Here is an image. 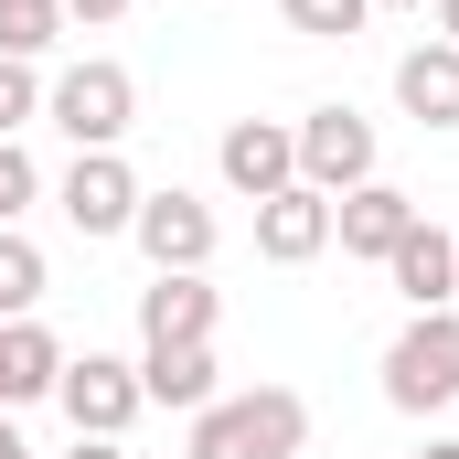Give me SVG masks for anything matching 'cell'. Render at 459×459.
I'll return each mask as SVG.
<instances>
[{
  "mask_svg": "<svg viewBox=\"0 0 459 459\" xmlns=\"http://www.w3.org/2000/svg\"><path fill=\"white\" fill-rule=\"evenodd\" d=\"M299 438H310V406L289 385H246L193 417V459H299Z\"/></svg>",
  "mask_w": 459,
  "mask_h": 459,
  "instance_id": "6da1fadb",
  "label": "cell"
},
{
  "mask_svg": "<svg viewBox=\"0 0 459 459\" xmlns=\"http://www.w3.org/2000/svg\"><path fill=\"white\" fill-rule=\"evenodd\" d=\"M43 117H54L75 150H117V139L139 128V75H128L117 54H86V65H65V75L43 86Z\"/></svg>",
  "mask_w": 459,
  "mask_h": 459,
  "instance_id": "7a4b0ae2",
  "label": "cell"
},
{
  "mask_svg": "<svg viewBox=\"0 0 459 459\" xmlns=\"http://www.w3.org/2000/svg\"><path fill=\"white\" fill-rule=\"evenodd\" d=\"M385 406H395V417L459 406V310H417V321L385 342Z\"/></svg>",
  "mask_w": 459,
  "mask_h": 459,
  "instance_id": "3957f363",
  "label": "cell"
},
{
  "mask_svg": "<svg viewBox=\"0 0 459 459\" xmlns=\"http://www.w3.org/2000/svg\"><path fill=\"white\" fill-rule=\"evenodd\" d=\"M289 139H299V182L310 193H363L374 182V117H352V108H310V117H289Z\"/></svg>",
  "mask_w": 459,
  "mask_h": 459,
  "instance_id": "277c9868",
  "label": "cell"
},
{
  "mask_svg": "<svg viewBox=\"0 0 459 459\" xmlns=\"http://www.w3.org/2000/svg\"><path fill=\"white\" fill-rule=\"evenodd\" d=\"M54 406L75 417V438H128V417H139L150 395H139V363H117V352H65Z\"/></svg>",
  "mask_w": 459,
  "mask_h": 459,
  "instance_id": "5b68a950",
  "label": "cell"
},
{
  "mask_svg": "<svg viewBox=\"0 0 459 459\" xmlns=\"http://www.w3.org/2000/svg\"><path fill=\"white\" fill-rule=\"evenodd\" d=\"M54 204H65L75 235H128L139 225V171H128L117 150H75V171L54 182Z\"/></svg>",
  "mask_w": 459,
  "mask_h": 459,
  "instance_id": "8992f818",
  "label": "cell"
},
{
  "mask_svg": "<svg viewBox=\"0 0 459 459\" xmlns=\"http://www.w3.org/2000/svg\"><path fill=\"white\" fill-rule=\"evenodd\" d=\"M139 256H150V278H171V267H204V256H214V204H204V193H182V182H171V193H139Z\"/></svg>",
  "mask_w": 459,
  "mask_h": 459,
  "instance_id": "52a82bcc",
  "label": "cell"
},
{
  "mask_svg": "<svg viewBox=\"0 0 459 459\" xmlns=\"http://www.w3.org/2000/svg\"><path fill=\"white\" fill-rule=\"evenodd\" d=\"M214 160H225V182L246 193V204H267V193L299 182V139H289V117H235L225 139H214Z\"/></svg>",
  "mask_w": 459,
  "mask_h": 459,
  "instance_id": "ba28073f",
  "label": "cell"
},
{
  "mask_svg": "<svg viewBox=\"0 0 459 459\" xmlns=\"http://www.w3.org/2000/svg\"><path fill=\"white\" fill-rule=\"evenodd\" d=\"M321 246H332V193L289 182V193H267V204H256V256H267V267H310Z\"/></svg>",
  "mask_w": 459,
  "mask_h": 459,
  "instance_id": "9c48e42d",
  "label": "cell"
},
{
  "mask_svg": "<svg viewBox=\"0 0 459 459\" xmlns=\"http://www.w3.org/2000/svg\"><path fill=\"white\" fill-rule=\"evenodd\" d=\"M214 310L225 289H204V267H171L139 289V342H214Z\"/></svg>",
  "mask_w": 459,
  "mask_h": 459,
  "instance_id": "30bf717a",
  "label": "cell"
},
{
  "mask_svg": "<svg viewBox=\"0 0 459 459\" xmlns=\"http://www.w3.org/2000/svg\"><path fill=\"white\" fill-rule=\"evenodd\" d=\"M332 235H342V256H395L406 235H417V193H395V182H363V193H342L332 204Z\"/></svg>",
  "mask_w": 459,
  "mask_h": 459,
  "instance_id": "8fae6325",
  "label": "cell"
},
{
  "mask_svg": "<svg viewBox=\"0 0 459 459\" xmlns=\"http://www.w3.org/2000/svg\"><path fill=\"white\" fill-rule=\"evenodd\" d=\"M139 395L204 417L214 406V342H139Z\"/></svg>",
  "mask_w": 459,
  "mask_h": 459,
  "instance_id": "7c38bea8",
  "label": "cell"
},
{
  "mask_svg": "<svg viewBox=\"0 0 459 459\" xmlns=\"http://www.w3.org/2000/svg\"><path fill=\"white\" fill-rule=\"evenodd\" d=\"M385 278L406 289V310H449V299H459V235H438L428 214H417V235L385 256Z\"/></svg>",
  "mask_w": 459,
  "mask_h": 459,
  "instance_id": "4fadbf2b",
  "label": "cell"
},
{
  "mask_svg": "<svg viewBox=\"0 0 459 459\" xmlns=\"http://www.w3.org/2000/svg\"><path fill=\"white\" fill-rule=\"evenodd\" d=\"M395 108L417 117V128H459V43H417L406 65H395Z\"/></svg>",
  "mask_w": 459,
  "mask_h": 459,
  "instance_id": "5bb4252c",
  "label": "cell"
},
{
  "mask_svg": "<svg viewBox=\"0 0 459 459\" xmlns=\"http://www.w3.org/2000/svg\"><path fill=\"white\" fill-rule=\"evenodd\" d=\"M65 385V342L43 321H0V406H32Z\"/></svg>",
  "mask_w": 459,
  "mask_h": 459,
  "instance_id": "9a60e30c",
  "label": "cell"
},
{
  "mask_svg": "<svg viewBox=\"0 0 459 459\" xmlns=\"http://www.w3.org/2000/svg\"><path fill=\"white\" fill-rule=\"evenodd\" d=\"M43 278H54L43 246H32L22 225H0V321H32V310H43Z\"/></svg>",
  "mask_w": 459,
  "mask_h": 459,
  "instance_id": "2e32d148",
  "label": "cell"
},
{
  "mask_svg": "<svg viewBox=\"0 0 459 459\" xmlns=\"http://www.w3.org/2000/svg\"><path fill=\"white\" fill-rule=\"evenodd\" d=\"M54 43H65V0H0V54L11 65H32Z\"/></svg>",
  "mask_w": 459,
  "mask_h": 459,
  "instance_id": "e0dca14e",
  "label": "cell"
},
{
  "mask_svg": "<svg viewBox=\"0 0 459 459\" xmlns=\"http://www.w3.org/2000/svg\"><path fill=\"white\" fill-rule=\"evenodd\" d=\"M278 11H289V32H310V43H342V32L374 22V0H278Z\"/></svg>",
  "mask_w": 459,
  "mask_h": 459,
  "instance_id": "ac0fdd59",
  "label": "cell"
},
{
  "mask_svg": "<svg viewBox=\"0 0 459 459\" xmlns=\"http://www.w3.org/2000/svg\"><path fill=\"white\" fill-rule=\"evenodd\" d=\"M32 193H43L32 150H22V139H0V225H22V214H32Z\"/></svg>",
  "mask_w": 459,
  "mask_h": 459,
  "instance_id": "d6986e66",
  "label": "cell"
},
{
  "mask_svg": "<svg viewBox=\"0 0 459 459\" xmlns=\"http://www.w3.org/2000/svg\"><path fill=\"white\" fill-rule=\"evenodd\" d=\"M32 117H43V86H32V65H11V54H0V139H22Z\"/></svg>",
  "mask_w": 459,
  "mask_h": 459,
  "instance_id": "ffe728a7",
  "label": "cell"
},
{
  "mask_svg": "<svg viewBox=\"0 0 459 459\" xmlns=\"http://www.w3.org/2000/svg\"><path fill=\"white\" fill-rule=\"evenodd\" d=\"M65 22H86V32H108V22H128V0H65Z\"/></svg>",
  "mask_w": 459,
  "mask_h": 459,
  "instance_id": "44dd1931",
  "label": "cell"
},
{
  "mask_svg": "<svg viewBox=\"0 0 459 459\" xmlns=\"http://www.w3.org/2000/svg\"><path fill=\"white\" fill-rule=\"evenodd\" d=\"M65 459H128V449H117V438H75Z\"/></svg>",
  "mask_w": 459,
  "mask_h": 459,
  "instance_id": "7402d4cb",
  "label": "cell"
},
{
  "mask_svg": "<svg viewBox=\"0 0 459 459\" xmlns=\"http://www.w3.org/2000/svg\"><path fill=\"white\" fill-rule=\"evenodd\" d=\"M0 459H32V449H22V428H11V406H0Z\"/></svg>",
  "mask_w": 459,
  "mask_h": 459,
  "instance_id": "603a6c76",
  "label": "cell"
},
{
  "mask_svg": "<svg viewBox=\"0 0 459 459\" xmlns=\"http://www.w3.org/2000/svg\"><path fill=\"white\" fill-rule=\"evenodd\" d=\"M438 43H459V0H438Z\"/></svg>",
  "mask_w": 459,
  "mask_h": 459,
  "instance_id": "cb8c5ba5",
  "label": "cell"
},
{
  "mask_svg": "<svg viewBox=\"0 0 459 459\" xmlns=\"http://www.w3.org/2000/svg\"><path fill=\"white\" fill-rule=\"evenodd\" d=\"M417 459H459V438H428V449H417Z\"/></svg>",
  "mask_w": 459,
  "mask_h": 459,
  "instance_id": "d4e9b609",
  "label": "cell"
},
{
  "mask_svg": "<svg viewBox=\"0 0 459 459\" xmlns=\"http://www.w3.org/2000/svg\"><path fill=\"white\" fill-rule=\"evenodd\" d=\"M374 11H428V0H374Z\"/></svg>",
  "mask_w": 459,
  "mask_h": 459,
  "instance_id": "484cf974",
  "label": "cell"
}]
</instances>
